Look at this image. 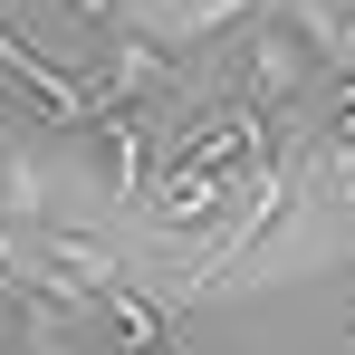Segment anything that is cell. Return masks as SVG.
Instances as JSON below:
<instances>
[{
    "instance_id": "cell-1",
    "label": "cell",
    "mask_w": 355,
    "mask_h": 355,
    "mask_svg": "<svg viewBox=\"0 0 355 355\" xmlns=\"http://www.w3.org/2000/svg\"><path fill=\"white\" fill-rule=\"evenodd\" d=\"M0 96L39 125V135H67V125H96V116H106L96 77H87L77 58H49V49H39L10 10H0Z\"/></svg>"
},
{
    "instance_id": "cell-2",
    "label": "cell",
    "mask_w": 355,
    "mask_h": 355,
    "mask_svg": "<svg viewBox=\"0 0 355 355\" xmlns=\"http://www.w3.org/2000/svg\"><path fill=\"white\" fill-rule=\"evenodd\" d=\"M144 211H154V231H164V240H211V231L240 211V182L211 173V164H154Z\"/></svg>"
},
{
    "instance_id": "cell-3",
    "label": "cell",
    "mask_w": 355,
    "mask_h": 355,
    "mask_svg": "<svg viewBox=\"0 0 355 355\" xmlns=\"http://www.w3.org/2000/svg\"><path fill=\"white\" fill-rule=\"evenodd\" d=\"M77 67L96 77L106 106H164V96H173V39H164V29H116L106 58H77Z\"/></svg>"
},
{
    "instance_id": "cell-4",
    "label": "cell",
    "mask_w": 355,
    "mask_h": 355,
    "mask_svg": "<svg viewBox=\"0 0 355 355\" xmlns=\"http://www.w3.org/2000/svg\"><path fill=\"white\" fill-rule=\"evenodd\" d=\"M29 259H39L49 279H67L77 297H106V288H125V259H116V240L77 231V221H39V231H29Z\"/></svg>"
},
{
    "instance_id": "cell-5",
    "label": "cell",
    "mask_w": 355,
    "mask_h": 355,
    "mask_svg": "<svg viewBox=\"0 0 355 355\" xmlns=\"http://www.w3.org/2000/svg\"><path fill=\"white\" fill-rule=\"evenodd\" d=\"M87 135H96V182L116 202H144V182H154V106H106Z\"/></svg>"
},
{
    "instance_id": "cell-6",
    "label": "cell",
    "mask_w": 355,
    "mask_h": 355,
    "mask_svg": "<svg viewBox=\"0 0 355 355\" xmlns=\"http://www.w3.org/2000/svg\"><path fill=\"white\" fill-rule=\"evenodd\" d=\"M96 336H106L116 355H173V297L106 288V297H96Z\"/></svg>"
},
{
    "instance_id": "cell-7",
    "label": "cell",
    "mask_w": 355,
    "mask_h": 355,
    "mask_svg": "<svg viewBox=\"0 0 355 355\" xmlns=\"http://www.w3.org/2000/svg\"><path fill=\"white\" fill-rule=\"evenodd\" d=\"M307 192H317L327 211H346V221H355V144L317 135V154H307Z\"/></svg>"
},
{
    "instance_id": "cell-8",
    "label": "cell",
    "mask_w": 355,
    "mask_h": 355,
    "mask_svg": "<svg viewBox=\"0 0 355 355\" xmlns=\"http://www.w3.org/2000/svg\"><path fill=\"white\" fill-rule=\"evenodd\" d=\"M317 116H327V135H336V144H355V58L317 87Z\"/></svg>"
},
{
    "instance_id": "cell-9",
    "label": "cell",
    "mask_w": 355,
    "mask_h": 355,
    "mask_svg": "<svg viewBox=\"0 0 355 355\" xmlns=\"http://www.w3.org/2000/svg\"><path fill=\"white\" fill-rule=\"evenodd\" d=\"M58 10L77 19V29H116V19H125V0H58Z\"/></svg>"
},
{
    "instance_id": "cell-10",
    "label": "cell",
    "mask_w": 355,
    "mask_h": 355,
    "mask_svg": "<svg viewBox=\"0 0 355 355\" xmlns=\"http://www.w3.org/2000/svg\"><path fill=\"white\" fill-rule=\"evenodd\" d=\"M346 29H355V0H346Z\"/></svg>"
},
{
    "instance_id": "cell-11",
    "label": "cell",
    "mask_w": 355,
    "mask_h": 355,
    "mask_svg": "<svg viewBox=\"0 0 355 355\" xmlns=\"http://www.w3.org/2000/svg\"><path fill=\"white\" fill-rule=\"evenodd\" d=\"M0 307H10V297H0Z\"/></svg>"
}]
</instances>
